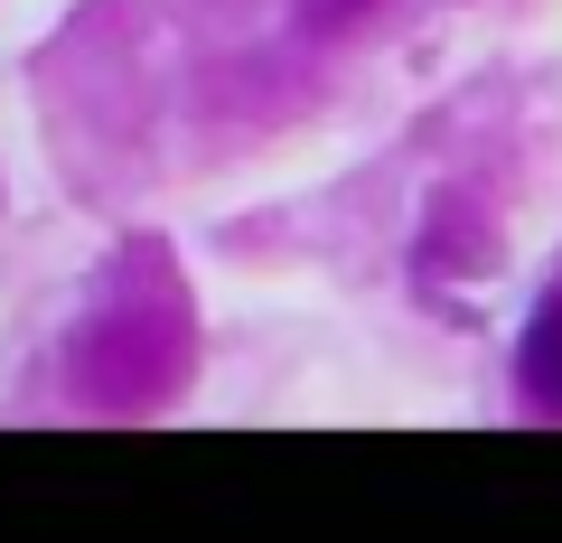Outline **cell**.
<instances>
[{
    "label": "cell",
    "instance_id": "6da1fadb",
    "mask_svg": "<svg viewBox=\"0 0 562 543\" xmlns=\"http://www.w3.org/2000/svg\"><path fill=\"white\" fill-rule=\"evenodd\" d=\"M516 394L535 403L543 422H562V291L525 319V338H516Z\"/></svg>",
    "mask_w": 562,
    "mask_h": 543
}]
</instances>
